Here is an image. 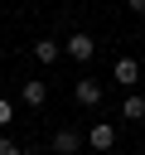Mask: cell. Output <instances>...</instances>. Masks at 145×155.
<instances>
[{"instance_id": "cell-1", "label": "cell", "mask_w": 145, "mask_h": 155, "mask_svg": "<svg viewBox=\"0 0 145 155\" xmlns=\"http://www.w3.org/2000/svg\"><path fill=\"white\" fill-rule=\"evenodd\" d=\"M92 53H97V39L92 34H68V58L72 63H92Z\"/></svg>"}, {"instance_id": "cell-2", "label": "cell", "mask_w": 145, "mask_h": 155, "mask_svg": "<svg viewBox=\"0 0 145 155\" xmlns=\"http://www.w3.org/2000/svg\"><path fill=\"white\" fill-rule=\"evenodd\" d=\"M111 82H121V87H135V82H140V63H135V58H116V68H111Z\"/></svg>"}, {"instance_id": "cell-3", "label": "cell", "mask_w": 145, "mask_h": 155, "mask_svg": "<svg viewBox=\"0 0 145 155\" xmlns=\"http://www.w3.org/2000/svg\"><path fill=\"white\" fill-rule=\"evenodd\" d=\"M19 102H24V107H44V102H48V87H44V78H24V87H19Z\"/></svg>"}, {"instance_id": "cell-4", "label": "cell", "mask_w": 145, "mask_h": 155, "mask_svg": "<svg viewBox=\"0 0 145 155\" xmlns=\"http://www.w3.org/2000/svg\"><path fill=\"white\" fill-rule=\"evenodd\" d=\"M87 145H92V150H111V145H116V126H111V121H97V126L87 131Z\"/></svg>"}, {"instance_id": "cell-5", "label": "cell", "mask_w": 145, "mask_h": 155, "mask_svg": "<svg viewBox=\"0 0 145 155\" xmlns=\"http://www.w3.org/2000/svg\"><path fill=\"white\" fill-rule=\"evenodd\" d=\"M77 150H82V136H77L72 126L53 131V155H77Z\"/></svg>"}, {"instance_id": "cell-6", "label": "cell", "mask_w": 145, "mask_h": 155, "mask_svg": "<svg viewBox=\"0 0 145 155\" xmlns=\"http://www.w3.org/2000/svg\"><path fill=\"white\" fill-rule=\"evenodd\" d=\"M72 97H77L82 107H97V102H102V82H97V78H77V87H72Z\"/></svg>"}, {"instance_id": "cell-7", "label": "cell", "mask_w": 145, "mask_h": 155, "mask_svg": "<svg viewBox=\"0 0 145 155\" xmlns=\"http://www.w3.org/2000/svg\"><path fill=\"white\" fill-rule=\"evenodd\" d=\"M58 53H63L58 39H39V44H34V58H39V63H58Z\"/></svg>"}, {"instance_id": "cell-8", "label": "cell", "mask_w": 145, "mask_h": 155, "mask_svg": "<svg viewBox=\"0 0 145 155\" xmlns=\"http://www.w3.org/2000/svg\"><path fill=\"white\" fill-rule=\"evenodd\" d=\"M121 116H126V121H140V116H145V97H140V92H130V97L121 102Z\"/></svg>"}, {"instance_id": "cell-9", "label": "cell", "mask_w": 145, "mask_h": 155, "mask_svg": "<svg viewBox=\"0 0 145 155\" xmlns=\"http://www.w3.org/2000/svg\"><path fill=\"white\" fill-rule=\"evenodd\" d=\"M10 121H14V107H10L5 97H0V126H10Z\"/></svg>"}, {"instance_id": "cell-10", "label": "cell", "mask_w": 145, "mask_h": 155, "mask_svg": "<svg viewBox=\"0 0 145 155\" xmlns=\"http://www.w3.org/2000/svg\"><path fill=\"white\" fill-rule=\"evenodd\" d=\"M0 155H19V145H14L10 136H0Z\"/></svg>"}, {"instance_id": "cell-11", "label": "cell", "mask_w": 145, "mask_h": 155, "mask_svg": "<svg viewBox=\"0 0 145 155\" xmlns=\"http://www.w3.org/2000/svg\"><path fill=\"white\" fill-rule=\"evenodd\" d=\"M126 5H130V10H135V15H145V0H126Z\"/></svg>"}]
</instances>
